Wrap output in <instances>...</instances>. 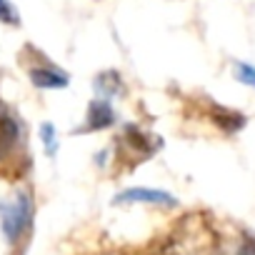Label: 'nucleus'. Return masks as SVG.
<instances>
[{
	"instance_id": "8",
	"label": "nucleus",
	"mask_w": 255,
	"mask_h": 255,
	"mask_svg": "<svg viewBox=\"0 0 255 255\" xmlns=\"http://www.w3.org/2000/svg\"><path fill=\"white\" fill-rule=\"evenodd\" d=\"M235 78H238L240 83L255 88V68H253V65H248V63H238V65H235Z\"/></svg>"
},
{
	"instance_id": "11",
	"label": "nucleus",
	"mask_w": 255,
	"mask_h": 255,
	"mask_svg": "<svg viewBox=\"0 0 255 255\" xmlns=\"http://www.w3.org/2000/svg\"><path fill=\"white\" fill-rule=\"evenodd\" d=\"M103 255H130V253H123V250H110V253H103Z\"/></svg>"
},
{
	"instance_id": "7",
	"label": "nucleus",
	"mask_w": 255,
	"mask_h": 255,
	"mask_svg": "<svg viewBox=\"0 0 255 255\" xmlns=\"http://www.w3.org/2000/svg\"><path fill=\"white\" fill-rule=\"evenodd\" d=\"M113 123V108L105 103V100H98L90 105L88 110V128L95 130V128H108Z\"/></svg>"
},
{
	"instance_id": "9",
	"label": "nucleus",
	"mask_w": 255,
	"mask_h": 255,
	"mask_svg": "<svg viewBox=\"0 0 255 255\" xmlns=\"http://www.w3.org/2000/svg\"><path fill=\"white\" fill-rule=\"evenodd\" d=\"M0 20L8 23V25H18V23H20V18H18L15 8L8 3V0H0Z\"/></svg>"
},
{
	"instance_id": "10",
	"label": "nucleus",
	"mask_w": 255,
	"mask_h": 255,
	"mask_svg": "<svg viewBox=\"0 0 255 255\" xmlns=\"http://www.w3.org/2000/svg\"><path fill=\"white\" fill-rule=\"evenodd\" d=\"M43 143H45L48 153L53 155V153H55V143H53V125H50V123L43 125Z\"/></svg>"
},
{
	"instance_id": "2",
	"label": "nucleus",
	"mask_w": 255,
	"mask_h": 255,
	"mask_svg": "<svg viewBox=\"0 0 255 255\" xmlns=\"http://www.w3.org/2000/svg\"><path fill=\"white\" fill-rule=\"evenodd\" d=\"M30 215H33V205L25 193H18L13 203H0V220H3V230L10 243H15L28 230Z\"/></svg>"
},
{
	"instance_id": "4",
	"label": "nucleus",
	"mask_w": 255,
	"mask_h": 255,
	"mask_svg": "<svg viewBox=\"0 0 255 255\" xmlns=\"http://www.w3.org/2000/svg\"><path fill=\"white\" fill-rule=\"evenodd\" d=\"M120 203L128 200H140V203H163V205H175V198L168 195L165 190H150V188H133V190H125L123 195H118Z\"/></svg>"
},
{
	"instance_id": "1",
	"label": "nucleus",
	"mask_w": 255,
	"mask_h": 255,
	"mask_svg": "<svg viewBox=\"0 0 255 255\" xmlns=\"http://www.w3.org/2000/svg\"><path fill=\"white\" fill-rule=\"evenodd\" d=\"M158 255H220V233L205 213H188L168 230Z\"/></svg>"
},
{
	"instance_id": "5",
	"label": "nucleus",
	"mask_w": 255,
	"mask_h": 255,
	"mask_svg": "<svg viewBox=\"0 0 255 255\" xmlns=\"http://www.w3.org/2000/svg\"><path fill=\"white\" fill-rule=\"evenodd\" d=\"M30 80L38 88H65L68 75L55 68H30Z\"/></svg>"
},
{
	"instance_id": "3",
	"label": "nucleus",
	"mask_w": 255,
	"mask_h": 255,
	"mask_svg": "<svg viewBox=\"0 0 255 255\" xmlns=\"http://www.w3.org/2000/svg\"><path fill=\"white\" fill-rule=\"evenodd\" d=\"M18 143H20V125H18V120L5 108H0V165L13 158Z\"/></svg>"
},
{
	"instance_id": "6",
	"label": "nucleus",
	"mask_w": 255,
	"mask_h": 255,
	"mask_svg": "<svg viewBox=\"0 0 255 255\" xmlns=\"http://www.w3.org/2000/svg\"><path fill=\"white\" fill-rule=\"evenodd\" d=\"M210 118L220 125V130H225V133H235V130H240V128L245 125L243 113H238V110H228V108H220V105H213Z\"/></svg>"
}]
</instances>
